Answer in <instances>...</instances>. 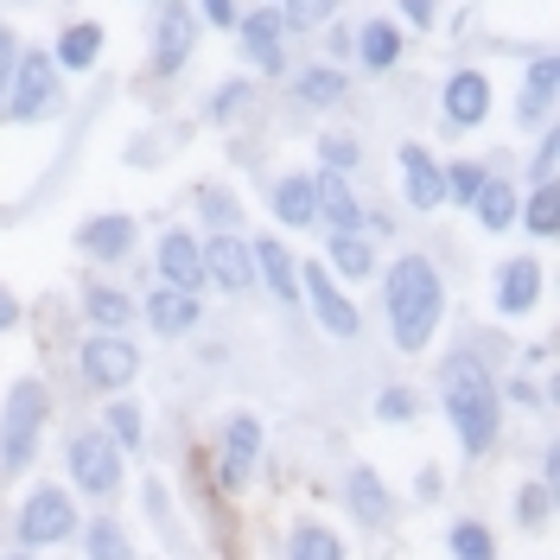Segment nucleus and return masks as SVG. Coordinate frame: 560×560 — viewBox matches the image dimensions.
<instances>
[{
	"mask_svg": "<svg viewBox=\"0 0 560 560\" xmlns=\"http://www.w3.org/2000/svg\"><path fill=\"white\" fill-rule=\"evenodd\" d=\"M440 401H446V420H453L458 446L471 458L497 446V433H503V395H497V383H490V370L478 357H453L440 370Z\"/></svg>",
	"mask_w": 560,
	"mask_h": 560,
	"instance_id": "1",
	"label": "nucleus"
},
{
	"mask_svg": "<svg viewBox=\"0 0 560 560\" xmlns=\"http://www.w3.org/2000/svg\"><path fill=\"white\" fill-rule=\"evenodd\" d=\"M383 306H388V331H395V345L408 350V357L433 345V331H440V318H446V287L433 275V261L401 255V261L388 268Z\"/></svg>",
	"mask_w": 560,
	"mask_h": 560,
	"instance_id": "2",
	"label": "nucleus"
},
{
	"mask_svg": "<svg viewBox=\"0 0 560 560\" xmlns=\"http://www.w3.org/2000/svg\"><path fill=\"white\" fill-rule=\"evenodd\" d=\"M45 408H51V395H45V383H33V376H20V383L7 388V415H0V471H26V465H33Z\"/></svg>",
	"mask_w": 560,
	"mask_h": 560,
	"instance_id": "3",
	"label": "nucleus"
},
{
	"mask_svg": "<svg viewBox=\"0 0 560 560\" xmlns=\"http://www.w3.org/2000/svg\"><path fill=\"white\" fill-rule=\"evenodd\" d=\"M0 108H7L13 121H45V115L58 108V65H51L45 51H13Z\"/></svg>",
	"mask_w": 560,
	"mask_h": 560,
	"instance_id": "4",
	"label": "nucleus"
},
{
	"mask_svg": "<svg viewBox=\"0 0 560 560\" xmlns=\"http://www.w3.org/2000/svg\"><path fill=\"white\" fill-rule=\"evenodd\" d=\"M77 528V503L65 497V485H38L26 503H20V548H51V541H70Z\"/></svg>",
	"mask_w": 560,
	"mask_h": 560,
	"instance_id": "5",
	"label": "nucleus"
},
{
	"mask_svg": "<svg viewBox=\"0 0 560 560\" xmlns=\"http://www.w3.org/2000/svg\"><path fill=\"white\" fill-rule=\"evenodd\" d=\"M65 465H70V485L90 490V497H115V485H121V446L108 433H77Z\"/></svg>",
	"mask_w": 560,
	"mask_h": 560,
	"instance_id": "6",
	"label": "nucleus"
},
{
	"mask_svg": "<svg viewBox=\"0 0 560 560\" xmlns=\"http://www.w3.org/2000/svg\"><path fill=\"white\" fill-rule=\"evenodd\" d=\"M83 376L115 395V388H128L140 376V350L128 345L121 331H103V338H90V345H83Z\"/></svg>",
	"mask_w": 560,
	"mask_h": 560,
	"instance_id": "7",
	"label": "nucleus"
},
{
	"mask_svg": "<svg viewBox=\"0 0 560 560\" xmlns=\"http://www.w3.org/2000/svg\"><path fill=\"white\" fill-rule=\"evenodd\" d=\"M198 255H205V280H217L223 293H248V287H255V248H248L243 236L217 230Z\"/></svg>",
	"mask_w": 560,
	"mask_h": 560,
	"instance_id": "8",
	"label": "nucleus"
},
{
	"mask_svg": "<svg viewBox=\"0 0 560 560\" xmlns=\"http://www.w3.org/2000/svg\"><path fill=\"white\" fill-rule=\"evenodd\" d=\"M300 280H306V306H313V318L331 331V338H357V331H363L357 306H350L345 293L331 287V275H325L318 261H306V268H300Z\"/></svg>",
	"mask_w": 560,
	"mask_h": 560,
	"instance_id": "9",
	"label": "nucleus"
},
{
	"mask_svg": "<svg viewBox=\"0 0 560 560\" xmlns=\"http://www.w3.org/2000/svg\"><path fill=\"white\" fill-rule=\"evenodd\" d=\"M255 465H261V420L230 415V427H223V485L243 490L255 478Z\"/></svg>",
	"mask_w": 560,
	"mask_h": 560,
	"instance_id": "10",
	"label": "nucleus"
},
{
	"mask_svg": "<svg viewBox=\"0 0 560 560\" xmlns=\"http://www.w3.org/2000/svg\"><path fill=\"white\" fill-rule=\"evenodd\" d=\"M401 198L415 210H440L446 205V173H440V160L427 153V147H401Z\"/></svg>",
	"mask_w": 560,
	"mask_h": 560,
	"instance_id": "11",
	"label": "nucleus"
},
{
	"mask_svg": "<svg viewBox=\"0 0 560 560\" xmlns=\"http://www.w3.org/2000/svg\"><path fill=\"white\" fill-rule=\"evenodd\" d=\"M160 287H178V293H198L205 287V255L185 230H166L160 236Z\"/></svg>",
	"mask_w": 560,
	"mask_h": 560,
	"instance_id": "12",
	"label": "nucleus"
},
{
	"mask_svg": "<svg viewBox=\"0 0 560 560\" xmlns=\"http://www.w3.org/2000/svg\"><path fill=\"white\" fill-rule=\"evenodd\" d=\"M191 45H198V20L166 0V13H160V26H153V65L160 70H185Z\"/></svg>",
	"mask_w": 560,
	"mask_h": 560,
	"instance_id": "13",
	"label": "nucleus"
},
{
	"mask_svg": "<svg viewBox=\"0 0 560 560\" xmlns=\"http://www.w3.org/2000/svg\"><path fill=\"white\" fill-rule=\"evenodd\" d=\"M535 293H541V261L516 255V261L497 268V313L503 318H523L528 306H535Z\"/></svg>",
	"mask_w": 560,
	"mask_h": 560,
	"instance_id": "14",
	"label": "nucleus"
},
{
	"mask_svg": "<svg viewBox=\"0 0 560 560\" xmlns=\"http://www.w3.org/2000/svg\"><path fill=\"white\" fill-rule=\"evenodd\" d=\"M77 248H83V255H96V261H121V255L135 248V217H121V210L90 217V223L77 230Z\"/></svg>",
	"mask_w": 560,
	"mask_h": 560,
	"instance_id": "15",
	"label": "nucleus"
},
{
	"mask_svg": "<svg viewBox=\"0 0 560 560\" xmlns=\"http://www.w3.org/2000/svg\"><path fill=\"white\" fill-rule=\"evenodd\" d=\"M198 318H205V306H198V293H178V287H160V293L147 300V325H153L160 338H185V331H198Z\"/></svg>",
	"mask_w": 560,
	"mask_h": 560,
	"instance_id": "16",
	"label": "nucleus"
},
{
	"mask_svg": "<svg viewBox=\"0 0 560 560\" xmlns=\"http://www.w3.org/2000/svg\"><path fill=\"white\" fill-rule=\"evenodd\" d=\"M345 503H350V516L363 528H383L395 510H388V490H383V478L370 471V465H350L345 471Z\"/></svg>",
	"mask_w": 560,
	"mask_h": 560,
	"instance_id": "17",
	"label": "nucleus"
},
{
	"mask_svg": "<svg viewBox=\"0 0 560 560\" xmlns=\"http://www.w3.org/2000/svg\"><path fill=\"white\" fill-rule=\"evenodd\" d=\"M485 115H490V77L485 70H458L446 83V121L453 128H478Z\"/></svg>",
	"mask_w": 560,
	"mask_h": 560,
	"instance_id": "18",
	"label": "nucleus"
},
{
	"mask_svg": "<svg viewBox=\"0 0 560 560\" xmlns=\"http://www.w3.org/2000/svg\"><path fill=\"white\" fill-rule=\"evenodd\" d=\"M313 210L331 223V230H363V205L345 185V173H318L313 178Z\"/></svg>",
	"mask_w": 560,
	"mask_h": 560,
	"instance_id": "19",
	"label": "nucleus"
},
{
	"mask_svg": "<svg viewBox=\"0 0 560 560\" xmlns=\"http://www.w3.org/2000/svg\"><path fill=\"white\" fill-rule=\"evenodd\" d=\"M248 248H255V275L268 280V293H275L280 306H293V300H300V268H293V255L280 243H268V236L248 243Z\"/></svg>",
	"mask_w": 560,
	"mask_h": 560,
	"instance_id": "20",
	"label": "nucleus"
},
{
	"mask_svg": "<svg viewBox=\"0 0 560 560\" xmlns=\"http://www.w3.org/2000/svg\"><path fill=\"white\" fill-rule=\"evenodd\" d=\"M243 58L261 70H280V13L275 7H261V13L243 20Z\"/></svg>",
	"mask_w": 560,
	"mask_h": 560,
	"instance_id": "21",
	"label": "nucleus"
},
{
	"mask_svg": "<svg viewBox=\"0 0 560 560\" xmlns=\"http://www.w3.org/2000/svg\"><path fill=\"white\" fill-rule=\"evenodd\" d=\"M331 268L345 280H370V268H376V248H370V236L363 230H331Z\"/></svg>",
	"mask_w": 560,
	"mask_h": 560,
	"instance_id": "22",
	"label": "nucleus"
},
{
	"mask_svg": "<svg viewBox=\"0 0 560 560\" xmlns=\"http://www.w3.org/2000/svg\"><path fill=\"white\" fill-rule=\"evenodd\" d=\"M555 83H560V65L555 58H535V65H528V90H523V103H516V121H548Z\"/></svg>",
	"mask_w": 560,
	"mask_h": 560,
	"instance_id": "23",
	"label": "nucleus"
},
{
	"mask_svg": "<svg viewBox=\"0 0 560 560\" xmlns=\"http://www.w3.org/2000/svg\"><path fill=\"white\" fill-rule=\"evenodd\" d=\"M293 96H300L306 108H331V103H345V96H350V83H345V70L313 65V70H300V77H293Z\"/></svg>",
	"mask_w": 560,
	"mask_h": 560,
	"instance_id": "24",
	"label": "nucleus"
},
{
	"mask_svg": "<svg viewBox=\"0 0 560 560\" xmlns=\"http://www.w3.org/2000/svg\"><path fill=\"white\" fill-rule=\"evenodd\" d=\"M471 210H478V223H485V230H510V223H516V185L485 178V185H478V198H471Z\"/></svg>",
	"mask_w": 560,
	"mask_h": 560,
	"instance_id": "25",
	"label": "nucleus"
},
{
	"mask_svg": "<svg viewBox=\"0 0 560 560\" xmlns=\"http://www.w3.org/2000/svg\"><path fill=\"white\" fill-rule=\"evenodd\" d=\"M275 217H280V223H293V230H300V223H313V217H318V210H313V178H306V173L280 178V185H275Z\"/></svg>",
	"mask_w": 560,
	"mask_h": 560,
	"instance_id": "26",
	"label": "nucleus"
},
{
	"mask_svg": "<svg viewBox=\"0 0 560 560\" xmlns=\"http://www.w3.org/2000/svg\"><path fill=\"white\" fill-rule=\"evenodd\" d=\"M287 560H345V541L318 523H300L287 535Z\"/></svg>",
	"mask_w": 560,
	"mask_h": 560,
	"instance_id": "27",
	"label": "nucleus"
},
{
	"mask_svg": "<svg viewBox=\"0 0 560 560\" xmlns=\"http://www.w3.org/2000/svg\"><path fill=\"white\" fill-rule=\"evenodd\" d=\"M96 51H103V26H90V20L65 26V38H58V58H65V70H90V65H96Z\"/></svg>",
	"mask_w": 560,
	"mask_h": 560,
	"instance_id": "28",
	"label": "nucleus"
},
{
	"mask_svg": "<svg viewBox=\"0 0 560 560\" xmlns=\"http://www.w3.org/2000/svg\"><path fill=\"white\" fill-rule=\"evenodd\" d=\"M357 51H363V65L370 70H395V58H401V33H395L388 20H370L363 38H357Z\"/></svg>",
	"mask_w": 560,
	"mask_h": 560,
	"instance_id": "29",
	"label": "nucleus"
},
{
	"mask_svg": "<svg viewBox=\"0 0 560 560\" xmlns=\"http://www.w3.org/2000/svg\"><path fill=\"white\" fill-rule=\"evenodd\" d=\"M83 306H90V318H96L103 331H121V325L135 318V306H128V293H121V287H90V293H83Z\"/></svg>",
	"mask_w": 560,
	"mask_h": 560,
	"instance_id": "30",
	"label": "nucleus"
},
{
	"mask_svg": "<svg viewBox=\"0 0 560 560\" xmlns=\"http://www.w3.org/2000/svg\"><path fill=\"white\" fill-rule=\"evenodd\" d=\"M523 223L535 230V236H555V230H560V191H555V178H541V185H535V198L523 205Z\"/></svg>",
	"mask_w": 560,
	"mask_h": 560,
	"instance_id": "31",
	"label": "nucleus"
},
{
	"mask_svg": "<svg viewBox=\"0 0 560 560\" xmlns=\"http://www.w3.org/2000/svg\"><path fill=\"white\" fill-rule=\"evenodd\" d=\"M331 13H338V0H287V7H280V26H293V33H318Z\"/></svg>",
	"mask_w": 560,
	"mask_h": 560,
	"instance_id": "32",
	"label": "nucleus"
},
{
	"mask_svg": "<svg viewBox=\"0 0 560 560\" xmlns=\"http://www.w3.org/2000/svg\"><path fill=\"white\" fill-rule=\"evenodd\" d=\"M453 560H497V541H490V528L478 523H453Z\"/></svg>",
	"mask_w": 560,
	"mask_h": 560,
	"instance_id": "33",
	"label": "nucleus"
},
{
	"mask_svg": "<svg viewBox=\"0 0 560 560\" xmlns=\"http://www.w3.org/2000/svg\"><path fill=\"white\" fill-rule=\"evenodd\" d=\"M440 173H446V198H453V205H471V198H478V185L490 178L478 160H458V166H440Z\"/></svg>",
	"mask_w": 560,
	"mask_h": 560,
	"instance_id": "34",
	"label": "nucleus"
},
{
	"mask_svg": "<svg viewBox=\"0 0 560 560\" xmlns=\"http://www.w3.org/2000/svg\"><path fill=\"white\" fill-rule=\"evenodd\" d=\"M548 516H555L548 485H523V490H516V523H523V528H548Z\"/></svg>",
	"mask_w": 560,
	"mask_h": 560,
	"instance_id": "35",
	"label": "nucleus"
},
{
	"mask_svg": "<svg viewBox=\"0 0 560 560\" xmlns=\"http://www.w3.org/2000/svg\"><path fill=\"white\" fill-rule=\"evenodd\" d=\"M108 440H115L121 453H135L140 446V408L135 401H108Z\"/></svg>",
	"mask_w": 560,
	"mask_h": 560,
	"instance_id": "36",
	"label": "nucleus"
},
{
	"mask_svg": "<svg viewBox=\"0 0 560 560\" xmlns=\"http://www.w3.org/2000/svg\"><path fill=\"white\" fill-rule=\"evenodd\" d=\"M90 560H135V548H128V535L108 523H90Z\"/></svg>",
	"mask_w": 560,
	"mask_h": 560,
	"instance_id": "37",
	"label": "nucleus"
},
{
	"mask_svg": "<svg viewBox=\"0 0 560 560\" xmlns=\"http://www.w3.org/2000/svg\"><path fill=\"white\" fill-rule=\"evenodd\" d=\"M318 160H325V173H357L363 166V153H357V140H345V135H325L318 140Z\"/></svg>",
	"mask_w": 560,
	"mask_h": 560,
	"instance_id": "38",
	"label": "nucleus"
},
{
	"mask_svg": "<svg viewBox=\"0 0 560 560\" xmlns=\"http://www.w3.org/2000/svg\"><path fill=\"white\" fill-rule=\"evenodd\" d=\"M376 415H383L388 427H401V420H415V395H408V388H383V401H376Z\"/></svg>",
	"mask_w": 560,
	"mask_h": 560,
	"instance_id": "39",
	"label": "nucleus"
},
{
	"mask_svg": "<svg viewBox=\"0 0 560 560\" xmlns=\"http://www.w3.org/2000/svg\"><path fill=\"white\" fill-rule=\"evenodd\" d=\"M243 103H248V83H223V90L210 96V115H217V121H230Z\"/></svg>",
	"mask_w": 560,
	"mask_h": 560,
	"instance_id": "40",
	"label": "nucleus"
},
{
	"mask_svg": "<svg viewBox=\"0 0 560 560\" xmlns=\"http://www.w3.org/2000/svg\"><path fill=\"white\" fill-rule=\"evenodd\" d=\"M205 217L217 223V230H230V223H236V198H230V191H210V198H205Z\"/></svg>",
	"mask_w": 560,
	"mask_h": 560,
	"instance_id": "41",
	"label": "nucleus"
},
{
	"mask_svg": "<svg viewBox=\"0 0 560 560\" xmlns=\"http://www.w3.org/2000/svg\"><path fill=\"white\" fill-rule=\"evenodd\" d=\"M555 160H560V147H555V135H548V140H541V153L528 160V166H535V185H541V178H555Z\"/></svg>",
	"mask_w": 560,
	"mask_h": 560,
	"instance_id": "42",
	"label": "nucleus"
},
{
	"mask_svg": "<svg viewBox=\"0 0 560 560\" xmlns=\"http://www.w3.org/2000/svg\"><path fill=\"white\" fill-rule=\"evenodd\" d=\"M205 7V20H217V26H236V0H198Z\"/></svg>",
	"mask_w": 560,
	"mask_h": 560,
	"instance_id": "43",
	"label": "nucleus"
},
{
	"mask_svg": "<svg viewBox=\"0 0 560 560\" xmlns=\"http://www.w3.org/2000/svg\"><path fill=\"white\" fill-rule=\"evenodd\" d=\"M13 325H20V300L0 287V331H13Z\"/></svg>",
	"mask_w": 560,
	"mask_h": 560,
	"instance_id": "44",
	"label": "nucleus"
},
{
	"mask_svg": "<svg viewBox=\"0 0 560 560\" xmlns=\"http://www.w3.org/2000/svg\"><path fill=\"white\" fill-rule=\"evenodd\" d=\"M401 13H408L415 26H433V0H401Z\"/></svg>",
	"mask_w": 560,
	"mask_h": 560,
	"instance_id": "45",
	"label": "nucleus"
},
{
	"mask_svg": "<svg viewBox=\"0 0 560 560\" xmlns=\"http://www.w3.org/2000/svg\"><path fill=\"white\" fill-rule=\"evenodd\" d=\"M13 51H20V45H13V33L0 26V90H7V70H13Z\"/></svg>",
	"mask_w": 560,
	"mask_h": 560,
	"instance_id": "46",
	"label": "nucleus"
},
{
	"mask_svg": "<svg viewBox=\"0 0 560 560\" xmlns=\"http://www.w3.org/2000/svg\"><path fill=\"white\" fill-rule=\"evenodd\" d=\"M7 560H33V548H20V555H7Z\"/></svg>",
	"mask_w": 560,
	"mask_h": 560,
	"instance_id": "47",
	"label": "nucleus"
}]
</instances>
